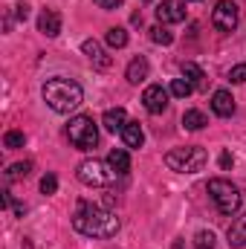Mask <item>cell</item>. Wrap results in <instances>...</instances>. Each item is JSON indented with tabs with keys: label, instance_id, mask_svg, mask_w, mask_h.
I'll return each mask as SVG.
<instances>
[{
	"label": "cell",
	"instance_id": "22",
	"mask_svg": "<svg viewBox=\"0 0 246 249\" xmlns=\"http://www.w3.org/2000/svg\"><path fill=\"white\" fill-rule=\"evenodd\" d=\"M29 171H32V162L26 160V162H15V165H9L6 177H9V180H23V177H29Z\"/></svg>",
	"mask_w": 246,
	"mask_h": 249
},
{
	"label": "cell",
	"instance_id": "12",
	"mask_svg": "<svg viewBox=\"0 0 246 249\" xmlns=\"http://www.w3.org/2000/svg\"><path fill=\"white\" fill-rule=\"evenodd\" d=\"M148 72H151V64H148V58L136 55L133 61L127 64V70H124V78H127L130 84H142V81L148 78Z\"/></svg>",
	"mask_w": 246,
	"mask_h": 249
},
{
	"label": "cell",
	"instance_id": "13",
	"mask_svg": "<svg viewBox=\"0 0 246 249\" xmlns=\"http://www.w3.org/2000/svg\"><path fill=\"white\" fill-rule=\"evenodd\" d=\"M127 122H130V119H127L124 107H110V110H105V116H102V124H105L110 133H122Z\"/></svg>",
	"mask_w": 246,
	"mask_h": 249
},
{
	"label": "cell",
	"instance_id": "25",
	"mask_svg": "<svg viewBox=\"0 0 246 249\" xmlns=\"http://www.w3.org/2000/svg\"><path fill=\"white\" fill-rule=\"evenodd\" d=\"M194 249H214V235L211 232H197L194 235Z\"/></svg>",
	"mask_w": 246,
	"mask_h": 249
},
{
	"label": "cell",
	"instance_id": "6",
	"mask_svg": "<svg viewBox=\"0 0 246 249\" xmlns=\"http://www.w3.org/2000/svg\"><path fill=\"white\" fill-rule=\"evenodd\" d=\"M67 136L70 142L78 148V151H93L96 142H99V127L93 122V116H72L70 124H67Z\"/></svg>",
	"mask_w": 246,
	"mask_h": 249
},
{
	"label": "cell",
	"instance_id": "30",
	"mask_svg": "<svg viewBox=\"0 0 246 249\" xmlns=\"http://www.w3.org/2000/svg\"><path fill=\"white\" fill-rule=\"evenodd\" d=\"M15 9H18V12H15V15H18V18H20V20H26V18H29V6H26V3H18V6H15Z\"/></svg>",
	"mask_w": 246,
	"mask_h": 249
},
{
	"label": "cell",
	"instance_id": "9",
	"mask_svg": "<svg viewBox=\"0 0 246 249\" xmlns=\"http://www.w3.org/2000/svg\"><path fill=\"white\" fill-rule=\"evenodd\" d=\"M142 105H145L148 113H162V110L168 107V90H165L162 84H151V87H145V93H142Z\"/></svg>",
	"mask_w": 246,
	"mask_h": 249
},
{
	"label": "cell",
	"instance_id": "17",
	"mask_svg": "<svg viewBox=\"0 0 246 249\" xmlns=\"http://www.w3.org/2000/svg\"><path fill=\"white\" fill-rule=\"evenodd\" d=\"M107 162H110V168H113L116 174H127V171H130V154H127L124 148H113V151L107 154Z\"/></svg>",
	"mask_w": 246,
	"mask_h": 249
},
{
	"label": "cell",
	"instance_id": "28",
	"mask_svg": "<svg viewBox=\"0 0 246 249\" xmlns=\"http://www.w3.org/2000/svg\"><path fill=\"white\" fill-rule=\"evenodd\" d=\"M99 9H116V6H122L124 0H93Z\"/></svg>",
	"mask_w": 246,
	"mask_h": 249
},
{
	"label": "cell",
	"instance_id": "1",
	"mask_svg": "<svg viewBox=\"0 0 246 249\" xmlns=\"http://www.w3.org/2000/svg\"><path fill=\"white\" fill-rule=\"evenodd\" d=\"M72 229L84 238H113L119 232L116 212L96 206V203H78L72 214Z\"/></svg>",
	"mask_w": 246,
	"mask_h": 249
},
{
	"label": "cell",
	"instance_id": "31",
	"mask_svg": "<svg viewBox=\"0 0 246 249\" xmlns=\"http://www.w3.org/2000/svg\"><path fill=\"white\" fill-rule=\"evenodd\" d=\"M12 206V194L9 191H3V209H9Z\"/></svg>",
	"mask_w": 246,
	"mask_h": 249
},
{
	"label": "cell",
	"instance_id": "2",
	"mask_svg": "<svg viewBox=\"0 0 246 249\" xmlns=\"http://www.w3.org/2000/svg\"><path fill=\"white\" fill-rule=\"evenodd\" d=\"M41 93H44V102H47L55 113H70V110H75V107L84 102L81 84H75L72 78H64V75L50 78Z\"/></svg>",
	"mask_w": 246,
	"mask_h": 249
},
{
	"label": "cell",
	"instance_id": "20",
	"mask_svg": "<svg viewBox=\"0 0 246 249\" xmlns=\"http://www.w3.org/2000/svg\"><path fill=\"white\" fill-rule=\"evenodd\" d=\"M183 78H188V81L194 84V90L206 84V72H203V70H200L194 61H185V64H183Z\"/></svg>",
	"mask_w": 246,
	"mask_h": 249
},
{
	"label": "cell",
	"instance_id": "8",
	"mask_svg": "<svg viewBox=\"0 0 246 249\" xmlns=\"http://www.w3.org/2000/svg\"><path fill=\"white\" fill-rule=\"evenodd\" d=\"M157 20L162 26H171V23H183L185 20V3L183 0H162L157 6Z\"/></svg>",
	"mask_w": 246,
	"mask_h": 249
},
{
	"label": "cell",
	"instance_id": "3",
	"mask_svg": "<svg viewBox=\"0 0 246 249\" xmlns=\"http://www.w3.org/2000/svg\"><path fill=\"white\" fill-rule=\"evenodd\" d=\"M206 162H209V154L203 148H197V145L174 148V151L165 154V165L171 171H177V174H197V171L206 168Z\"/></svg>",
	"mask_w": 246,
	"mask_h": 249
},
{
	"label": "cell",
	"instance_id": "19",
	"mask_svg": "<svg viewBox=\"0 0 246 249\" xmlns=\"http://www.w3.org/2000/svg\"><path fill=\"white\" fill-rule=\"evenodd\" d=\"M183 124H185V130H203V127L209 124V119H206L203 110H185L183 113Z\"/></svg>",
	"mask_w": 246,
	"mask_h": 249
},
{
	"label": "cell",
	"instance_id": "18",
	"mask_svg": "<svg viewBox=\"0 0 246 249\" xmlns=\"http://www.w3.org/2000/svg\"><path fill=\"white\" fill-rule=\"evenodd\" d=\"M105 41H107L110 50H122V47H127V29L124 26H110L107 35H105Z\"/></svg>",
	"mask_w": 246,
	"mask_h": 249
},
{
	"label": "cell",
	"instance_id": "27",
	"mask_svg": "<svg viewBox=\"0 0 246 249\" xmlns=\"http://www.w3.org/2000/svg\"><path fill=\"white\" fill-rule=\"evenodd\" d=\"M41 191H44V194H55V191H58V177H55V174H47V177L41 180Z\"/></svg>",
	"mask_w": 246,
	"mask_h": 249
},
{
	"label": "cell",
	"instance_id": "23",
	"mask_svg": "<svg viewBox=\"0 0 246 249\" xmlns=\"http://www.w3.org/2000/svg\"><path fill=\"white\" fill-rule=\"evenodd\" d=\"M3 145L12 148V151H15V148H23V145H26V133H23V130H9V133L3 136Z\"/></svg>",
	"mask_w": 246,
	"mask_h": 249
},
{
	"label": "cell",
	"instance_id": "21",
	"mask_svg": "<svg viewBox=\"0 0 246 249\" xmlns=\"http://www.w3.org/2000/svg\"><path fill=\"white\" fill-rule=\"evenodd\" d=\"M194 93V84L188 81V78H174L171 81V96H177V99H188Z\"/></svg>",
	"mask_w": 246,
	"mask_h": 249
},
{
	"label": "cell",
	"instance_id": "10",
	"mask_svg": "<svg viewBox=\"0 0 246 249\" xmlns=\"http://www.w3.org/2000/svg\"><path fill=\"white\" fill-rule=\"evenodd\" d=\"M38 32L47 35V38H55V35L61 32V15H58L55 9H44V12L38 15Z\"/></svg>",
	"mask_w": 246,
	"mask_h": 249
},
{
	"label": "cell",
	"instance_id": "32",
	"mask_svg": "<svg viewBox=\"0 0 246 249\" xmlns=\"http://www.w3.org/2000/svg\"><path fill=\"white\" fill-rule=\"evenodd\" d=\"M142 3H151V0H142Z\"/></svg>",
	"mask_w": 246,
	"mask_h": 249
},
{
	"label": "cell",
	"instance_id": "14",
	"mask_svg": "<svg viewBox=\"0 0 246 249\" xmlns=\"http://www.w3.org/2000/svg\"><path fill=\"white\" fill-rule=\"evenodd\" d=\"M81 50H84V55L93 61V67H99V70H107V67H110V58L105 55V50H102V44H99V41H93V38H90V41H84V44H81Z\"/></svg>",
	"mask_w": 246,
	"mask_h": 249
},
{
	"label": "cell",
	"instance_id": "15",
	"mask_svg": "<svg viewBox=\"0 0 246 249\" xmlns=\"http://www.w3.org/2000/svg\"><path fill=\"white\" fill-rule=\"evenodd\" d=\"M229 247H246V212L244 214H238L235 220H232V226H229Z\"/></svg>",
	"mask_w": 246,
	"mask_h": 249
},
{
	"label": "cell",
	"instance_id": "5",
	"mask_svg": "<svg viewBox=\"0 0 246 249\" xmlns=\"http://www.w3.org/2000/svg\"><path fill=\"white\" fill-rule=\"evenodd\" d=\"M75 177L81 186H90V188H105L116 180V171L110 168V162H102V160H84L78 162L75 168Z\"/></svg>",
	"mask_w": 246,
	"mask_h": 249
},
{
	"label": "cell",
	"instance_id": "16",
	"mask_svg": "<svg viewBox=\"0 0 246 249\" xmlns=\"http://www.w3.org/2000/svg\"><path fill=\"white\" fill-rule=\"evenodd\" d=\"M122 139H124V148H142V142H145L142 124L130 119V122L124 124V130H122Z\"/></svg>",
	"mask_w": 246,
	"mask_h": 249
},
{
	"label": "cell",
	"instance_id": "7",
	"mask_svg": "<svg viewBox=\"0 0 246 249\" xmlns=\"http://www.w3.org/2000/svg\"><path fill=\"white\" fill-rule=\"evenodd\" d=\"M241 23V9L235 0H217L214 12H211V26L217 32H235Z\"/></svg>",
	"mask_w": 246,
	"mask_h": 249
},
{
	"label": "cell",
	"instance_id": "29",
	"mask_svg": "<svg viewBox=\"0 0 246 249\" xmlns=\"http://www.w3.org/2000/svg\"><path fill=\"white\" fill-rule=\"evenodd\" d=\"M232 165H235V157H232L229 151H223V154H220V168H232Z\"/></svg>",
	"mask_w": 246,
	"mask_h": 249
},
{
	"label": "cell",
	"instance_id": "26",
	"mask_svg": "<svg viewBox=\"0 0 246 249\" xmlns=\"http://www.w3.org/2000/svg\"><path fill=\"white\" fill-rule=\"evenodd\" d=\"M229 81L232 84H246V64H235L229 70Z\"/></svg>",
	"mask_w": 246,
	"mask_h": 249
},
{
	"label": "cell",
	"instance_id": "24",
	"mask_svg": "<svg viewBox=\"0 0 246 249\" xmlns=\"http://www.w3.org/2000/svg\"><path fill=\"white\" fill-rule=\"evenodd\" d=\"M151 41H154V44H162V47H168V44L174 41V35H171V32H168V29L159 23V26H154V29H151Z\"/></svg>",
	"mask_w": 246,
	"mask_h": 249
},
{
	"label": "cell",
	"instance_id": "11",
	"mask_svg": "<svg viewBox=\"0 0 246 249\" xmlns=\"http://www.w3.org/2000/svg\"><path fill=\"white\" fill-rule=\"evenodd\" d=\"M211 110H214V116L229 119V116L235 113V99H232V93H229V90H214V96H211Z\"/></svg>",
	"mask_w": 246,
	"mask_h": 249
},
{
	"label": "cell",
	"instance_id": "4",
	"mask_svg": "<svg viewBox=\"0 0 246 249\" xmlns=\"http://www.w3.org/2000/svg\"><path fill=\"white\" fill-rule=\"evenodd\" d=\"M209 197H211V203L217 206L220 214H235V212L244 206L241 188L235 186V183H229V180H223V177L209 180Z\"/></svg>",
	"mask_w": 246,
	"mask_h": 249
}]
</instances>
